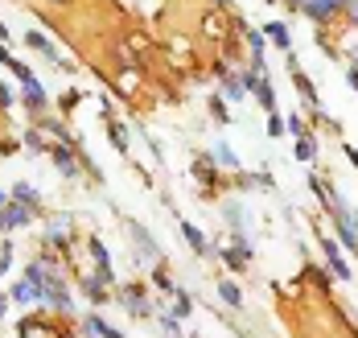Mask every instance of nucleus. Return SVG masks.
I'll return each mask as SVG.
<instances>
[{
	"mask_svg": "<svg viewBox=\"0 0 358 338\" xmlns=\"http://www.w3.org/2000/svg\"><path fill=\"white\" fill-rule=\"evenodd\" d=\"M41 301L50 305V309H58V314H71L74 309V301L71 293H66V285L54 276V272H45V285H41Z\"/></svg>",
	"mask_w": 358,
	"mask_h": 338,
	"instance_id": "1",
	"label": "nucleus"
},
{
	"mask_svg": "<svg viewBox=\"0 0 358 338\" xmlns=\"http://www.w3.org/2000/svg\"><path fill=\"white\" fill-rule=\"evenodd\" d=\"M128 235H132V244H136V252H141L144 260H161V248L152 244V235L141 223H128Z\"/></svg>",
	"mask_w": 358,
	"mask_h": 338,
	"instance_id": "2",
	"label": "nucleus"
},
{
	"mask_svg": "<svg viewBox=\"0 0 358 338\" xmlns=\"http://www.w3.org/2000/svg\"><path fill=\"white\" fill-rule=\"evenodd\" d=\"M288 75H292V83H296V91H301V99L309 104V108H317V91H313V83L301 75V66H296V58L288 54Z\"/></svg>",
	"mask_w": 358,
	"mask_h": 338,
	"instance_id": "3",
	"label": "nucleus"
},
{
	"mask_svg": "<svg viewBox=\"0 0 358 338\" xmlns=\"http://www.w3.org/2000/svg\"><path fill=\"white\" fill-rule=\"evenodd\" d=\"M350 0H309L305 4V17H313V21H329L338 8H346Z\"/></svg>",
	"mask_w": 358,
	"mask_h": 338,
	"instance_id": "4",
	"label": "nucleus"
},
{
	"mask_svg": "<svg viewBox=\"0 0 358 338\" xmlns=\"http://www.w3.org/2000/svg\"><path fill=\"white\" fill-rule=\"evenodd\" d=\"M8 297L17 301V305H37V301H41V285L25 276V281H17V285H13V293H8Z\"/></svg>",
	"mask_w": 358,
	"mask_h": 338,
	"instance_id": "5",
	"label": "nucleus"
},
{
	"mask_svg": "<svg viewBox=\"0 0 358 338\" xmlns=\"http://www.w3.org/2000/svg\"><path fill=\"white\" fill-rule=\"evenodd\" d=\"M87 248H91V256H95V268H99V276H103V281L111 285V276H115V272H111V256H108V248H103V239H95V235H91V244H87Z\"/></svg>",
	"mask_w": 358,
	"mask_h": 338,
	"instance_id": "6",
	"label": "nucleus"
},
{
	"mask_svg": "<svg viewBox=\"0 0 358 338\" xmlns=\"http://www.w3.org/2000/svg\"><path fill=\"white\" fill-rule=\"evenodd\" d=\"M29 215H34V206H25V202H8V206L0 211L4 227H25L29 223Z\"/></svg>",
	"mask_w": 358,
	"mask_h": 338,
	"instance_id": "7",
	"label": "nucleus"
},
{
	"mask_svg": "<svg viewBox=\"0 0 358 338\" xmlns=\"http://www.w3.org/2000/svg\"><path fill=\"white\" fill-rule=\"evenodd\" d=\"M322 252L329 256V268H334V276H338V281H346V276H350V268H346V260H342L338 244H334V239H325V235H322Z\"/></svg>",
	"mask_w": 358,
	"mask_h": 338,
	"instance_id": "8",
	"label": "nucleus"
},
{
	"mask_svg": "<svg viewBox=\"0 0 358 338\" xmlns=\"http://www.w3.org/2000/svg\"><path fill=\"white\" fill-rule=\"evenodd\" d=\"M124 309H128L132 318H148V301H144V293L136 289V285L124 289Z\"/></svg>",
	"mask_w": 358,
	"mask_h": 338,
	"instance_id": "9",
	"label": "nucleus"
},
{
	"mask_svg": "<svg viewBox=\"0 0 358 338\" xmlns=\"http://www.w3.org/2000/svg\"><path fill=\"white\" fill-rule=\"evenodd\" d=\"M248 260H251V248H248V244L222 248V264H227V268H248Z\"/></svg>",
	"mask_w": 358,
	"mask_h": 338,
	"instance_id": "10",
	"label": "nucleus"
},
{
	"mask_svg": "<svg viewBox=\"0 0 358 338\" xmlns=\"http://www.w3.org/2000/svg\"><path fill=\"white\" fill-rule=\"evenodd\" d=\"M83 330H87V335H95V338H124L120 330H115V326H108V322H103L99 314H91V318L83 322Z\"/></svg>",
	"mask_w": 358,
	"mask_h": 338,
	"instance_id": "11",
	"label": "nucleus"
},
{
	"mask_svg": "<svg viewBox=\"0 0 358 338\" xmlns=\"http://www.w3.org/2000/svg\"><path fill=\"white\" fill-rule=\"evenodd\" d=\"M194 178L202 182V190L215 186V161L210 157H194Z\"/></svg>",
	"mask_w": 358,
	"mask_h": 338,
	"instance_id": "12",
	"label": "nucleus"
},
{
	"mask_svg": "<svg viewBox=\"0 0 358 338\" xmlns=\"http://www.w3.org/2000/svg\"><path fill=\"white\" fill-rule=\"evenodd\" d=\"M83 289H87V297L95 301V305H103V301H108V281H103V276H87V281H83Z\"/></svg>",
	"mask_w": 358,
	"mask_h": 338,
	"instance_id": "13",
	"label": "nucleus"
},
{
	"mask_svg": "<svg viewBox=\"0 0 358 338\" xmlns=\"http://www.w3.org/2000/svg\"><path fill=\"white\" fill-rule=\"evenodd\" d=\"M54 165L62 169V178H74V174H78V161H74V153H71V149H62V145L54 149Z\"/></svg>",
	"mask_w": 358,
	"mask_h": 338,
	"instance_id": "14",
	"label": "nucleus"
},
{
	"mask_svg": "<svg viewBox=\"0 0 358 338\" xmlns=\"http://www.w3.org/2000/svg\"><path fill=\"white\" fill-rule=\"evenodd\" d=\"M218 297L227 301L231 309H239V305H243V293H239V285H235V281H227V276L218 281Z\"/></svg>",
	"mask_w": 358,
	"mask_h": 338,
	"instance_id": "15",
	"label": "nucleus"
},
{
	"mask_svg": "<svg viewBox=\"0 0 358 338\" xmlns=\"http://www.w3.org/2000/svg\"><path fill=\"white\" fill-rule=\"evenodd\" d=\"M255 95H259V108H264V112H276V91H272V83H268V78H259V83H255Z\"/></svg>",
	"mask_w": 358,
	"mask_h": 338,
	"instance_id": "16",
	"label": "nucleus"
},
{
	"mask_svg": "<svg viewBox=\"0 0 358 338\" xmlns=\"http://www.w3.org/2000/svg\"><path fill=\"white\" fill-rule=\"evenodd\" d=\"M25 99H29V108H34V112L45 108V91H41V83H37V78H25Z\"/></svg>",
	"mask_w": 358,
	"mask_h": 338,
	"instance_id": "17",
	"label": "nucleus"
},
{
	"mask_svg": "<svg viewBox=\"0 0 358 338\" xmlns=\"http://www.w3.org/2000/svg\"><path fill=\"white\" fill-rule=\"evenodd\" d=\"M181 235H185V244H189V248H194L198 256L206 252V235H202V231H198L194 223H181Z\"/></svg>",
	"mask_w": 358,
	"mask_h": 338,
	"instance_id": "18",
	"label": "nucleus"
},
{
	"mask_svg": "<svg viewBox=\"0 0 358 338\" xmlns=\"http://www.w3.org/2000/svg\"><path fill=\"white\" fill-rule=\"evenodd\" d=\"M25 41L34 45L37 54H45V58H54V62H58V50H54V45L45 41V34H37V29H29V34H25Z\"/></svg>",
	"mask_w": 358,
	"mask_h": 338,
	"instance_id": "19",
	"label": "nucleus"
},
{
	"mask_svg": "<svg viewBox=\"0 0 358 338\" xmlns=\"http://www.w3.org/2000/svg\"><path fill=\"white\" fill-rule=\"evenodd\" d=\"M215 161L218 165H227V169H239V157H235V149H227V141H218L215 145Z\"/></svg>",
	"mask_w": 358,
	"mask_h": 338,
	"instance_id": "20",
	"label": "nucleus"
},
{
	"mask_svg": "<svg viewBox=\"0 0 358 338\" xmlns=\"http://www.w3.org/2000/svg\"><path fill=\"white\" fill-rule=\"evenodd\" d=\"M66 231H71V219H50V244H66Z\"/></svg>",
	"mask_w": 358,
	"mask_h": 338,
	"instance_id": "21",
	"label": "nucleus"
},
{
	"mask_svg": "<svg viewBox=\"0 0 358 338\" xmlns=\"http://www.w3.org/2000/svg\"><path fill=\"white\" fill-rule=\"evenodd\" d=\"M13 198L25 202V206H37V190L29 186V182H17V186H13Z\"/></svg>",
	"mask_w": 358,
	"mask_h": 338,
	"instance_id": "22",
	"label": "nucleus"
},
{
	"mask_svg": "<svg viewBox=\"0 0 358 338\" xmlns=\"http://www.w3.org/2000/svg\"><path fill=\"white\" fill-rule=\"evenodd\" d=\"M264 34L276 41V45H288V25H285V21H272V25H264Z\"/></svg>",
	"mask_w": 358,
	"mask_h": 338,
	"instance_id": "23",
	"label": "nucleus"
},
{
	"mask_svg": "<svg viewBox=\"0 0 358 338\" xmlns=\"http://www.w3.org/2000/svg\"><path fill=\"white\" fill-rule=\"evenodd\" d=\"M173 301H178V305H173V314H178V318H185V314H189V309H194V305H189V293H173Z\"/></svg>",
	"mask_w": 358,
	"mask_h": 338,
	"instance_id": "24",
	"label": "nucleus"
},
{
	"mask_svg": "<svg viewBox=\"0 0 358 338\" xmlns=\"http://www.w3.org/2000/svg\"><path fill=\"white\" fill-rule=\"evenodd\" d=\"M313 153H317V145H313L309 136H301V141H296V157H301V161H309Z\"/></svg>",
	"mask_w": 358,
	"mask_h": 338,
	"instance_id": "25",
	"label": "nucleus"
},
{
	"mask_svg": "<svg viewBox=\"0 0 358 338\" xmlns=\"http://www.w3.org/2000/svg\"><path fill=\"white\" fill-rule=\"evenodd\" d=\"M111 141H115V149L128 153V136H124V124H111Z\"/></svg>",
	"mask_w": 358,
	"mask_h": 338,
	"instance_id": "26",
	"label": "nucleus"
},
{
	"mask_svg": "<svg viewBox=\"0 0 358 338\" xmlns=\"http://www.w3.org/2000/svg\"><path fill=\"white\" fill-rule=\"evenodd\" d=\"M161 330L169 338H181V330H178V318H169V314H161Z\"/></svg>",
	"mask_w": 358,
	"mask_h": 338,
	"instance_id": "27",
	"label": "nucleus"
},
{
	"mask_svg": "<svg viewBox=\"0 0 358 338\" xmlns=\"http://www.w3.org/2000/svg\"><path fill=\"white\" fill-rule=\"evenodd\" d=\"M288 132H292L296 141H301V136H309V132H305V120H301V115H288Z\"/></svg>",
	"mask_w": 358,
	"mask_h": 338,
	"instance_id": "28",
	"label": "nucleus"
},
{
	"mask_svg": "<svg viewBox=\"0 0 358 338\" xmlns=\"http://www.w3.org/2000/svg\"><path fill=\"white\" fill-rule=\"evenodd\" d=\"M248 41H251V50H255V58H264V34H259V29H251Z\"/></svg>",
	"mask_w": 358,
	"mask_h": 338,
	"instance_id": "29",
	"label": "nucleus"
},
{
	"mask_svg": "<svg viewBox=\"0 0 358 338\" xmlns=\"http://www.w3.org/2000/svg\"><path fill=\"white\" fill-rule=\"evenodd\" d=\"M285 128H288V124H285V120H280V115H276V112H272V120H268V132H272V136H280Z\"/></svg>",
	"mask_w": 358,
	"mask_h": 338,
	"instance_id": "30",
	"label": "nucleus"
},
{
	"mask_svg": "<svg viewBox=\"0 0 358 338\" xmlns=\"http://www.w3.org/2000/svg\"><path fill=\"white\" fill-rule=\"evenodd\" d=\"M210 112H215L218 124H222V120H231V115H227V108H222V99H210Z\"/></svg>",
	"mask_w": 358,
	"mask_h": 338,
	"instance_id": "31",
	"label": "nucleus"
},
{
	"mask_svg": "<svg viewBox=\"0 0 358 338\" xmlns=\"http://www.w3.org/2000/svg\"><path fill=\"white\" fill-rule=\"evenodd\" d=\"M152 281H157V285H161V289H173V281H169V276H165V268H157V272H152Z\"/></svg>",
	"mask_w": 358,
	"mask_h": 338,
	"instance_id": "32",
	"label": "nucleus"
},
{
	"mask_svg": "<svg viewBox=\"0 0 358 338\" xmlns=\"http://www.w3.org/2000/svg\"><path fill=\"white\" fill-rule=\"evenodd\" d=\"M346 17H350V21L358 25V0H350V4H346Z\"/></svg>",
	"mask_w": 358,
	"mask_h": 338,
	"instance_id": "33",
	"label": "nucleus"
},
{
	"mask_svg": "<svg viewBox=\"0 0 358 338\" xmlns=\"http://www.w3.org/2000/svg\"><path fill=\"white\" fill-rule=\"evenodd\" d=\"M288 8H301V13H305V4H309V0H285Z\"/></svg>",
	"mask_w": 358,
	"mask_h": 338,
	"instance_id": "34",
	"label": "nucleus"
},
{
	"mask_svg": "<svg viewBox=\"0 0 358 338\" xmlns=\"http://www.w3.org/2000/svg\"><path fill=\"white\" fill-rule=\"evenodd\" d=\"M346 78H350V87L358 91V66H350V75H346Z\"/></svg>",
	"mask_w": 358,
	"mask_h": 338,
	"instance_id": "35",
	"label": "nucleus"
},
{
	"mask_svg": "<svg viewBox=\"0 0 358 338\" xmlns=\"http://www.w3.org/2000/svg\"><path fill=\"white\" fill-rule=\"evenodd\" d=\"M8 301H13V297H4V293H0V318L8 314Z\"/></svg>",
	"mask_w": 358,
	"mask_h": 338,
	"instance_id": "36",
	"label": "nucleus"
},
{
	"mask_svg": "<svg viewBox=\"0 0 358 338\" xmlns=\"http://www.w3.org/2000/svg\"><path fill=\"white\" fill-rule=\"evenodd\" d=\"M346 157H350V161H355V165H358V149H355V145H350V149H346Z\"/></svg>",
	"mask_w": 358,
	"mask_h": 338,
	"instance_id": "37",
	"label": "nucleus"
},
{
	"mask_svg": "<svg viewBox=\"0 0 358 338\" xmlns=\"http://www.w3.org/2000/svg\"><path fill=\"white\" fill-rule=\"evenodd\" d=\"M4 206H8V194H4V190H0V211H4Z\"/></svg>",
	"mask_w": 358,
	"mask_h": 338,
	"instance_id": "38",
	"label": "nucleus"
},
{
	"mask_svg": "<svg viewBox=\"0 0 358 338\" xmlns=\"http://www.w3.org/2000/svg\"><path fill=\"white\" fill-rule=\"evenodd\" d=\"M0 41H8V29H4V21H0Z\"/></svg>",
	"mask_w": 358,
	"mask_h": 338,
	"instance_id": "39",
	"label": "nucleus"
},
{
	"mask_svg": "<svg viewBox=\"0 0 358 338\" xmlns=\"http://www.w3.org/2000/svg\"><path fill=\"white\" fill-rule=\"evenodd\" d=\"M350 223H355V231H358V211H355V215H350Z\"/></svg>",
	"mask_w": 358,
	"mask_h": 338,
	"instance_id": "40",
	"label": "nucleus"
},
{
	"mask_svg": "<svg viewBox=\"0 0 358 338\" xmlns=\"http://www.w3.org/2000/svg\"><path fill=\"white\" fill-rule=\"evenodd\" d=\"M0 227H4V219H0Z\"/></svg>",
	"mask_w": 358,
	"mask_h": 338,
	"instance_id": "41",
	"label": "nucleus"
},
{
	"mask_svg": "<svg viewBox=\"0 0 358 338\" xmlns=\"http://www.w3.org/2000/svg\"><path fill=\"white\" fill-rule=\"evenodd\" d=\"M62 4H66V0H62Z\"/></svg>",
	"mask_w": 358,
	"mask_h": 338,
	"instance_id": "42",
	"label": "nucleus"
}]
</instances>
